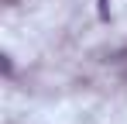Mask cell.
Instances as JSON below:
<instances>
[{
	"label": "cell",
	"mask_w": 127,
	"mask_h": 124,
	"mask_svg": "<svg viewBox=\"0 0 127 124\" xmlns=\"http://www.w3.org/2000/svg\"><path fill=\"white\" fill-rule=\"evenodd\" d=\"M100 14H103V17H106V0H100Z\"/></svg>",
	"instance_id": "obj_1"
}]
</instances>
